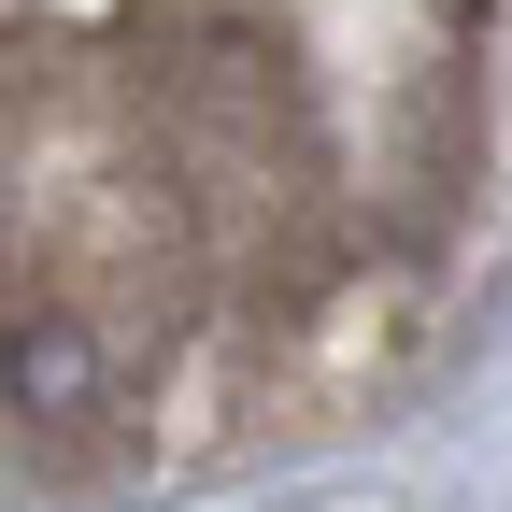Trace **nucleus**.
Here are the masks:
<instances>
[{"mask_svg": "<svg viewBox=\"0 0 512 512\" xmlns=\"http://www.w3.org/2000/svg\"><path fill=\"white\" fill-rule=\"evenodd\" d=\"M0 384H15V399H86L100 356H86L72 328H29V342H0Z\"/></svg>", "mask_w": 512, "mask_h": 512, "instance_id": "obj_1", "label": "nucleus"}]
</instances>
